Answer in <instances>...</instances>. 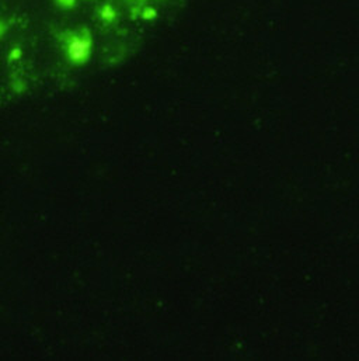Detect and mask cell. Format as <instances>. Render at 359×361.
I'll return each instance as SVG.
<instances>
[{
  "mask_svg": "<svg viewBox=\"0 0 359 361\" xmlns=\"http://www.w3.org/2000/svg\"><path fill=\"white\" fill-rule=\"evenodd\" d=\"M60 40L65 48L67 60L72 65H83L86 63L93 49V35L87 27H80L79 30H69L60 35Z\"/></svg>",
  "mask_w": 359,
  "mask_h": 361,
  "instance_id": "obj_1",
  "label": "cell"
},
{
  "mask_svg": "<svg viewBox=\"0 0 359 361\" xmlns=\"http://www.w3.org/2000/svg\"><path fill=\"white\" fill-rule=\"evenodd\" d=\"M97 17L104 24H113L118 20V12L111 3H103L97 10Z\"/></svg>",
  "mask_w": 359,
  "mask_h": 361,
  "instance_id": "obj_2",
  "label": "cell"
},
{
  "mask_svg": "<svg viewBox=\"0 0 359 361\" xmlns=\"http://www.w3.org/2000/svg\"><path fill=\"white\" fill-rule=\"evenodd\" d=\"M159 16L157 13V10L154 9V7L149 6V5H143V6H140V12H139V17L140 20H153Z\"/></svg>",
  "mask_w": 359,
  "mask_h": 361,
  "instance_id": "obj_3",
  "label": "cell"
},
{
  "mask_svg": "<svg viewBox=\"0 0 359 361\" xmlns=\"http://www.w3.org/2000/svg\"><path fill=\"white\" fill-rule=\"evenodd\" d=\"M53 6L58 7L59 10L69 12L77 7V0H52Z\"/></svg>",
  "mask_w": 359,
  "mask_h": 361,
  "instance_id": "obj_4",
  "label": "cell"
},
{
  "mask_svg": "<svg viewBox=\"0 0 359 361\" xmlns=\"http://www.w3.org/2000/svg\"><path fill=\"white\" fill-rule=\"evenodd\" d=\"M7 30H9V23H7L6 19L0 17V40H3V38H5Z\"/></svg>",
  "mask_w": 359,
  "mask_h": 361,
  "instance_id": "obj_5",
  "label": "cell"
},
{
  "mask_svg": "<svg viewBox=\"0 0 359 361\" xmlns=\"http://www.w3.org/2000/svg\"><path fill=\"white\" fill-rule=\"evenodd\" d=\"M21 55H23V49L19 47H16L10 51V55H9V56H10V59H20Z\"/></svg>",
  "mask_w": 359,
  "mask_h": 361,
  "instance_id": "obj_6",
  "label": "cell"
}]
</instances>
